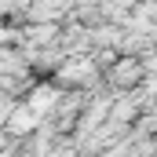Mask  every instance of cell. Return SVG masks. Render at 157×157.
I'll return each mask as SVG.
<instances>
[{"label":"cell","instance_id":"1","mask_svg":"<svg viewBox=\"0 0 157 157\" xmlns=\"http://www.w3.org/2000/svg\"><path fill=\"white\" fill-rule=\"evenodd\" d=\"M139 77H143V70H139V62H135V59H128V62H117V70L110 73V80H113L117 88H124V84L132 88Z\"/></svg>","mask_w":157,"mask_h":157}]
</instances>
